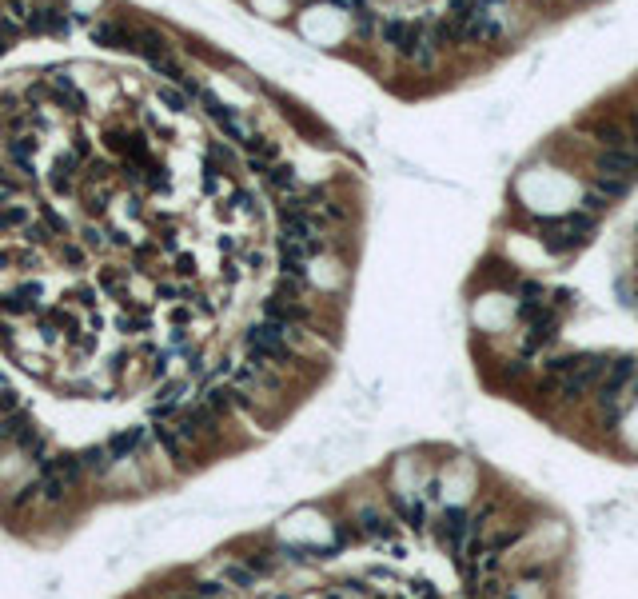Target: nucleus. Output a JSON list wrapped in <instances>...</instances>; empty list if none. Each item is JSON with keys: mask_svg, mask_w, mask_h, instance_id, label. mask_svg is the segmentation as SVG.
<instances>
[{"mask_svg": "<svg viewBox=\"0 0 638 599\" xmlns=\"http://www.w3.org/2000/svg\"><path fill=\"white\" fill-rule=\"evenodd\" d=\"M160 100L172 108V112H183L188 108V100H183V93H176V88H160Z\"/></svg>", "mask_w": 638, "mask_h": 599, "instance_id": "nucleus-13", "label": "nucleus"}, {"mask_svg": "<svg viewBox=\"0 0 638 599\" xmlns=\"http://www.w3.org/2000/svg\"><path fill=\"white\" fill-rule=\"evenodd\" d=\"M602 208H607V196H602L598 188H594V192H587V212H591V216H598Z\"/></svg>", "mask_w": 638, "mask_h": 599, "instance_id": "nucleus-14", "label": "nucleus"}, {"mask_svg": "<svg viewBox=\"0 0 638 599\" xmlns=\"http://www.w3.org/2000/svg\"><path fill=\"white\" fill-rule=\"evenodd\" d=\"M224 583H231V587H255V572H251L248 563H228L224 567Z\"/></svg>", "mask_w": 638, "mask_h": 599, "instance_id": "nucleus-10", "label": "nucleus"}, {"mask_svg": "<svg viewBox=\"0 0 638 599\" xmlns=\"http://www.w3.org/2000/svg\"><path fill=\"white\" fill-rule=\"evenodd\" d=\"M140 439H144V432H140V428H132V432H120V436H112V443H108V456H112V460L132 456V452L140 448Z\"/></svg>", "mask_w": 638, "mask_h": 599, "instance_id": "nucleus-7", "label": "nucleus"}, {"mask_svg": "<svg viewBox=\"0 0 638 599\" xmlns=\"http://www.w3.org/2000/svg\"><path fill=\"white\" fill-rule=\"evenodd\" d=\"M391 507H395V515H399L407 528H415V531H427V524H431V515H427V504H423V500H403V496L391 491Z\"/></svg>", "mask_w": 638, "mask_h": 599, "instance_id": "nucleus-5", "label": "nucleus"}, {"mask_svg": "<svg viewBox=\"0 0 638 599\" xmlns=\"http://www.w3.org/2000/svg\"><path fill=\"white\" fill-rule=\"evenodd\" d=\"M359 531L371 535V539H379V543H395V535H399L395 519L383 515V511H375V507H359Z\"/></svg>", "mask_w": 638, "mask_h": 599, "instance_id": "nucleus-4", "label": "nucleus"}, {"mask_svg": "<svg viewBox=\"0 0 638 599\" xmlns=\"http://www.w3.org/2000/svg\"><path fill=\"white\" fill-rule=\"evenodd\" d=\"M264 180H268L275 192H296V172H292L288 164H272V168L264 172Z\"/></svg>", "mask_w": 638, "mask_h": 599, "instance_id": "nucleus-8", "label": "nucleus"}, {"mask_svg": "<svg viewBox=\"0 0 638 599\" xmlns=\"http://www.w3.org/2000/svg\"><path fill=\"white\" fill-rule=\"evenodd\" d=\"M607 371H611V360H602V356H583L578 360V368L563 376V380H554V388L563 400H583V395H591L602 380H607Z\"/></svg>", "mask_w": 638, "mask_h": 599, "instance_id": "nucleus-3", "label": "nucleus"}, {"mask_svg": "<svg viewBox=\"0 0 638 599\" xmlns=\"http://www.w3.org/2000/svg\"><path fill=\"white\" fill-rule=\"evenodd\" d=\"M335 535H340V543H351V539H355V531L347 528V524H340V528H335Z\"/></svg>", "mask_w": 638, "mask_h": 599, "instance_id": "nucleus-15", "label": "nucleus"}, {"mask_svg": "<svg viewBox=\"0 0 638 599\" xmlns=\"http://www.w3.org/2000/svg\"><path fill=\"white\" fill-rule=\"evenodd\" d=\"M594 188H598L607 200H622V196L630 192V180H618V176H598V180H594Z\"/></svg>", "mask_w": 638, "mask_h": 599, "instance_id": "nucleus-11", "label": "nucleus"}, {"mask_svg": "<svg viewBox=\"0 0 638 599\" xmlns=\"http://www.w3.org/2000/svg\"><path fill=\"white\" fill-rule=\"evenodd\" d=\"M92 40H96V45H108V48H132V40H136V36H132L124 24L104 21V24H96V28H92Z\"/></svg>", "mask_w": 638, "mask_h": 599, "instance_id": "nucleus-6", "label": "nucleus"}, {"mask_svg": "<svg viewBox=\"0 0 638 599\" xmlns=\"http://www.w3.org/2000/svg\"><path fill=\"white\" fill-rule=\"evenodd\" d=\"M594 228H598V220H594L591 212H570V216H559V220L543 224V244H547L550 252L567 256L574 248H583L594 236Z\"/></svg>", "mask_w": 638, "mask_h": 599, "instance_id": "nucleus-2", "label": "nucleus"}, {"mask_svg": "<svg viewBox=\"0 0 638 599\" xmlns=\"http://www.w3.org/2000/svg\"><path fill=\"white\" fill-rule=\"evenodd\" d=\"M292 336H296V328H283V323H272V320H264V323H255V328H248V352H251V360L255 364H292Z\"/></svg>", "mask_w": 638, "mask_h": 599, "instance_id": "nucleus-1", "label": "nucleus"}, {"mask_svg": "<svg viewBox=\"0 0 638 599\" xmlns=\"http://www.w3.org/2000/svg\"><path fill=\"white\" fill-rule=\"evenodd\" d=\"M156 439L164 443V452H168L172 460H180V456H183V436H180V428H168V424H160V428H156Z\"/></svg>", "mask_w": 638, "mask_h": 599, "instance_id": "nucleus-9", "label": "nucleus"}, {"mask_svg": "<svg viewBox=\"0 0 638 599\" xmlns=\"http://www.w3.org/2000/svg\"><path fill=\"white\" fill-rule=\"evenodd\" d=\"M351 16H355L359 36H371V32H375V12H371L367 4H359V0H355V4H351Z\"/></svg>", "mask_w": 638, "mask_h": 599, "instance_id": "nucleus-12", "label": "nucleus"}]
</instances>
